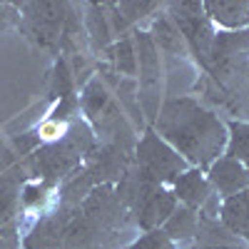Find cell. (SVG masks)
<instances>
[{
    "label": "cell",
    "instance_id": "1",
    "mask_svg": "<svg viewBox=\"0 0 249 249\" xmlns=\"http://www.w3.org/2000/svg\"><path fill=\"white\" fill-rule=\"evenodd\" d=\"M157 130L187 164H195L202 172H207L227 147V127L222 120L190 97L170 100L157 117Z\"/></svg>",
    "mask_w": 249,
    "mask_h": 249
},
{
    "label": "cell",
    "instance_id": "2",
    "mask_svg": "<svg viewBox=\"0 0 249 249\" xmlns=\"http://www.w3.org/2000/svg\"><path fill=\"white\" fill-rule=\"evenodd\" d=\"M137 160H140V170H142V179L155 182V184H172L184 170H190L187 164L167 142L160 135H155L152 130L140 140L137 147Z\"/></svg>",
    "mask_w": 249,
    "mask_h": 249
},
{
    "label": "cell",
    "instance_id": "3",
    "mask_svg": "<svg viewBox=\"0 0 249 249\" xmlns=\"http://www.w3.org/2000/svg\"><path fill=\"white\" fill-rule=\"evenodd\" d=\"M177 210V199L175 195L162 184L140 182V204H137V219L144 230H160V227L170 219V214Z\"/></svg>",
    "mask_w": 249,
    "mask_h": 249
},
{
    "label": "cell",
    "instance_id": "4",
    "mask_svg": "<svg viewBox=\"0 0 249 249\" xmlns=\"http://www.w3.org/2000/svg\"><path fill=\"white\" fill-rule=\"evenodd\" d=\"M204 175H207V182L212 184V190L217 192V197H222V199L249 190V170L234 157H227V155L217 157L207 167Z\"/></svg>",
    "mask_w": 249,
    "mask_h": 249
},
{
    "label": "cell",
    "instance_id": "5",
    "mask_svg": "<svg viewBox=\"0 0 249 249\" xmlns=\"http://www.w3.org/2000/svg\"><path fill=\"white\" fill-rule=\"evenodd\" d=\"M172 195L177 202H182V207L187 210H204L217 195L212 190V184L207 182V175L197 167L184 170L175 182H172Z\"/></svg>",
    "mask_w": 249,
    "mask_h": 249
},
{
    "label": "cell",
    "instance_id": "6",
    "mask_svg": "<svg viewBox=\"0 0 249 249\" xmlns=\"http://www.w3.org/2000/svg\"><path fill=\"white\" fill-rule=\"evenodd\" d=\"M210 23H217L227 30H242L249 25V0H210L202 3Z\"/></svg>",
    "mask_w": 249,
    "mask_h": 249
},
{
    "label": "cell",
    "instance_id": "7",
    "mask_svg": "<svg viewBox=\"0 0 249 249\" xmlns=\"http://www.w3.org/2000/svg\"><path fill=\"white\" fill-rule=\"evenodd\" d=\"M217 214L227 232L249 239V190L222 199V207Z\"/></svg>",
    "mask_w": 249,
    "mask_h": 249
},
{
    "label": "cell",
    "instance_id": "8",
    "mask_svg": "<svg viewBox=\"0 0 249 249\" xmlns=\"http://www.w3.org/2000/svg\"><path fill=\"white\" fill-rule=\"evenodd\" d=\"M197 227H199V219L195 214V210H187V207H177V210L170 214V219L164 222L160 230L167 234L172 242L177 239H190L197 234Z\"/></svg>",
    "mask_w": 249,
    "mask_h": 249
},
{
    "label": "cell",
    "instance_id": "9",
    "mask_svg": "<svg viewBox=\"0 0 249 249\" xmlns=\"http://www.w3.org/2000/svg\"><path fill=\"white\" fill-rule=\"evenodd\" d=\"M227 157H234L249 170V122H232L227 130Z\"/></svg>",
    "mask_w": 249,
    "mask_h": 249
},
{
    "label": "cell",
    "instance_id": "10",
    "mask_svg": "<svg viewBox=\"0 0 249 249\" xmlns=\"http://www.w3.org/2000/svg\"><path fill=\"white\" fill-rule=\"evenodd\" d=\"M33 10H35V15H33L35 30L45 40H53L62 25V8L55 3H43V5H33Z\"/></svg>",
    "mask_w": 249,
    "mask_h": 249
},
{
    "label": "cell",
    "instance_id": "11",
    "mask_svg": "<svg viewBox=\"0 0 249 249\" xmlns=\"http://www.w3.org/2000/svg\"><path fill=\"white\" fill-rule=\"evenodd\" d=\"M105 105H107V92H105V88H102L97 80L90 82L88 90H85V95H82V107H85V112H88L90 117H97L100 110L105 107Z\"/></svg>",
    "mask_w": 249,
    "mask_h": 249
},
{
    "label": "cell",
    "instance_id": "12",
    "mask_svg": "<svg viewBox=\"0 0 249 249\" xmlns=\"http://www.w3.org/2000/svg\"><path fill=\"white\" fill-rule=\"evenodd\" d=\"M127 249H177V244L162 230H150V232H144L137 242H132Z\"/></svg>",
    "mask_w": 249,
    "mask_h": 249
},
{
    "label": "cell",
    "instance_id": "13",
    "mask_svg": "<svg viewBox=\"0 0 249 249\" xmlns=\"http://www.w3.org/2000/svg\"><path fill=\"white\" fill-rule=\"evenodd\" d=\"M48 199V184H28L23 195H20V202H23L25 210H40V204Z\"/></svg>",
    "mask_w": 249,
    "mask_h": 249
},
{
    "label": "cell",
    "instance_id": "14",
    "mask_svg": "<svg viewBox=\"0 0 249 249\" xmlns=\"http://www.w3.org/2000/svg\"><path fill=\"white\" fill-rule=\"evenodd\" d=\"M117 65H120L122 72H127V75L135 72V53H132L130 40H122V43L117 45Z\"/></svg>",
    "mask_w": 249,
    "mask_h": 249
},
{
    "label": "cell",
    "instance_id": "15",
    "mask_svg": "<svg viewBox=\"0 0 249 249\" xmlns=\"http://www.w3.org/2000/svg\"><path fill=\"white\" fill-rule=\"evenodd\" d=\"M0 249H13V247H10L8 242H3V239H0Z\"/></svg>",
    "mask_w": 249,
    "mask_h": 249
}]
</instances>
